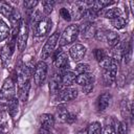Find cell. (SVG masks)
I'll use <instances>...</instances> for the list:
<instances>
[{
	"label": "cell",
	"mask_w": 134,
	"mask_h": 134,
	"mask_svg": "<svg viewBox=\"0 0 134 134\" xmlns=\"http://www.w3.org/2000/svg\"><path fill=\"white\" fill-rule=\"evenodd\" d=\"M132 54V45L131 43H124V50H122V58L125 59V63H129L131 60Z\"/></svg>",
	"instance_id": "cell-25"
},
{
	"label": "cell",
	"mask_w": 134,
	"mask_h": 134,
	"mask_svg": "<svg viewBox=\"0 0 134 134\" xmlns=\"http://www.w3.org/2000/svg\"><path fill=\"white\" fill-rule=\"evenodd\" d=\"M118 40H119V37L116 32L114 31H108V30H105V37H104V41H106L108 43V45L110 46H115L117 43H118Z\"/></svg>",
	"instance_id": "cell-18"
},
{
	"label": "cell",
	"mask_w": 134,
	"mask_h": 134,
	"mask_svg": "<svg viewBox=\"0 0 134 134\" xmlns=\"http://www.w3.org/2000/svg\"><path fill=\"white\" fill-rule=\"evenodd\" d=\"M16 97V89H15V83L12 79H6L2 85V88L0 90V98L5 100H10Z\"/></svg>",
	"instance_id": "cell-5"
},
{
	"label": "cell",
	"mask_w": 134,
	"mask_h": 134,
	"mask_svg": "<svg viewBox=\"0 0 134 134\" xmlns=\"http://www.w3.org/2000/svg\"><path fill=\"white\" fill-rule=\"evenodd\" d=\"M75 82L80 86H86L89 84H93V74L90 72L87 73H81L75 77Z\"/></svg>",
	"instance_id": "cell-15"
},
{
	"label": "cell",
	"mask_w": 134,
	"mask_h": 134,
	"mask_svg": "<svg viewBox=\"0 0 134 134\" xmlns=\"http://www.w3.org/2000/svg\"><path fill=\"white\" fill-rule=\"evenodd\" d=\"M38 3H39L38 1H25V2H24V6H25L28 10H31Z\"/></svg>",
	"instance_id": "cell-35"
},
{
	"label": "cell",
	"mask_w": 134,
	"mask_h": 134,
	"mask_svg": "<svg viewBox=\"0 0 134 134\" xmlns=\"http://www.w3.org/2000/svg\"><path fill=\"white\" fill-rule=\"evenodd\" d=\"M122 50H124V43H117L112 50V54H113V59L116 60L117 62L122 59Z\"/></svg>",
	"instance_id": "cell-23"
},
{
	"label": "cell",
	"mask_w": 134,
	"mask_h": 134,
	"mask_svg": "<svg viewBox=\"0 0 134 134\" xmlns=\"http://www.w3.org/2000/svg\"><path fill=\"white\" fill-rule=\"evenodd\" d=\"M7 111L12 116H15L18 111V98H13L7 103Z\"/></svg>",
	"instance_id": "cell-24"
},
{
	"label": "cell",
	"mask_w": 134,
	"mask_h": 134,
	"mask_svg": "<svg viewBox=\"0 0 134 134\" xmlns=\"http://www.w3.org/2000/svg\"><path fill=\"white\" fill-rule=\"evenodd\" d=\"M15 42H16V39H13L6 43L2 49H1V61L3 64H6L7 62H9L12 55H13V52H14V49H15Z\"/></svg>",
	"instance_id": "cell-7"
},
{
	"label": "cell",
	"mask_w": 134,
	"mask_h": 134,
	"mask_svg": "<svg viewBox=\"0 0 134 134\" xmlns=\"http://www.w3.org/2000/svg\"><path fill=\"white\" fill-rule=\"evenodd\" d=\"M77 96V90L74 88H64L58 93V100L59 102H69L74 99Z\"/></svg>",
	"instance_id": "cell-9"
},
{
	"label": "cell",
	"mask_w": 134,
	"mask_h": 134,
	"mask_svg": "<svg viewBox=\"0 0 134 134\" xmlns=\"http://www.w3.org/2000/svg\"><path fill=\"white\" fill-rule=\"evenodd\" d=\"M51 26H52V22H51L50 18L44 17L32 27L34 28V35L36 37H44L50 31Z\"/></svg>",
	"instance_id": "cell-4"
},
{
	"label": "cell",
	"mask_w": 134,
	"mask_h": 134,
	"mask_svg": "<svg viewBox=\"0 0 134 134\" xmlns=\"http://www.w3.org/2000/svg\"><path fill=\"white\" fill-rule=\"evenodd\" d=\"M75 74L71 71H64L63 75H61V84L62 87H66L72 85L75 82Z\"/></svg>",
	"instance_id": "cell-16"
},
{
	"label": "cell",
	"mask_w": 134,
	"mask_h": 134,
	"mask_svg": "<svg viewBox=\"0 0 134 134\" xmlns=\"http://www.w3.org/2000/svg\"><path fill=\"white\" fill-rule=\"evenodd\" d=\"M60 15H61V17L65 21H70L71 20V13L67 8H65V7H62L60 9Z\"/></svg>",
	"instance_id": "cell-32"
},
{
	"label": "cell",
	"mask_w": 134,
	"mask_h": 134,
	"mask_svg": "<svg viewBox=\"0 0 134 134\" xmlns=\"http://www.w3.org/2000/svg\"><path fill=\"white\" fill-rule=\"evenodd\" d=\"M40 121H41L42 129H45V130H48V131L50 129H52L53 126H54V117H53V115L48 114V113L42 114L41 118H40Z\"/></svg>",
	"instance_id": "cell-13"
},
{
	"label": "cell",
	"mask_w": 134,
	"mask_h": 134,
	"mask_svg": "<svg viewBox=\"0 0 134 134\" xmlns=\"http://www.w3.org/2000/svg\"><path fill=\"white\" fill-rule=\"evenodd\" d=\"M116 79V71L112 70H104L103 72V81L106 86H111Z\"/></svg>",
	"instance_id": "cell-19"
},
{
	"label": "cell",
	"mask_w": 134,
	"mask_h": 134,
	"mask_svg": "<svg viewBox=\"0 0 134 134\" xmlns=\"http://www.w3.org/2000/svg\"><path fill=\"white\" fill-rule=\"evenodd\" d=\"M93 53H94L95 59H96L98 62H100L103 59H105V58L107 57V52L105 51V49H95Z\"/></svg>",
	"instance_id": "cell-30"
},
{
	"label": "cell",
	"mask_w": 134,
	"mask_h": 134,
	"mask_svg": "<svg viewBox=\"0 0 134 134\" xmlns=\"http://www.w3.org/2000/svg\"><path fill=\"white\" fill-rule=\"evenodd\" d=\"M77 134H88V133H87V130H83V131H80Z\"/></svg>",
	"instance_id": "cell-37"
},
{
	"label": "cell",
	"mask_w": 134,
	"mask_h": 134,
	"mask_svg": "<svg viewBox=\"0 0 134 134\" xmlns=\"http://www.w3.org/2000/svg\"><path fill=\"white\" fill-rule=\"evenodd\" d=\"M126 24H127V21H126V19L122 18V17H117V18L111 20V25H112L114 28H116V29H121V28H124V27L126 26Z\"/></svg>",
	"instance_id": "cell-26"
},
{
	"label": "cell",
	"mask_w": 134,
	"mask_h": 134,
	"mask_svg": "<svg viewBox=\"0 0 134 134\" xmlns=\"http://www.w3.org/2000/svg\"><path fill=\"white\" fill-rule=\"evenodd\" d=\"M59 39H60V32L59 31H55L53 32L46 41V43L44 44L43 48H42V52H41V59L42 60H46L47 58H49L52 52L54 51V48L59 42Z\"/></svg>",
	"instance_id": "cell-2"
},
{
	"label": "cell",
	"mask_w": 134,
	"mask_h": 134,
	"mask_svg": "<svg viewBox=\"0 0 134 134\" xmlns=\"http://www.w3.org/2000/svg\"><path fill=\"white\" fill-rule=\"evenodd\" d=\"M40 134H52V133H50L48 130H45V129H41V131H40Z\"/></svg>",
	"instance_id": "cell-36"
},
{
	"label": "cell",
	"mask_w": 134,
	"mask_h": 134,
	"mask_svg": "<svg viewBox=\"0 0 134 134\" xmlns=\"http://www.w3.org/2000/svg\"><path fill=\"white\" fill-rule=\"evenodd\" d=\"M13 12H14V8L6 2H0V14L2 16H4L5 18L9 19L13 15Z\"/></svg>",
	"instance_id": "cell-20"
},
{
	"label": "cell",
	"mask_w": 134,
	"mask_h": 134,
	"mask_svg": "<svg viewBox=\"0 0 134 134\" xmlns=\"http://www.w3.org/2000/svg\"><path fill=\"white\" fill-rule=\"evenodd\" d=\"M69 53L74 62H79L82 59H84L86 54V47L83 46L82 44H75L70 48Z\"/></svg>",
	"instance_id": "cell-10"
},
{
	"label": "cell",
	"mask_w": 134,
	"mask_h": 134,
	"mask_svg": "<svg viewBox=\"0 0 134 134\" xmlns=\"http://www.w3.org/2000/svg\"><path fill=\"white\" fill-rule=\"evenodd\" d=\"M27 38H28V25L25 20L21 19L18 30V40H17V47L19 51H23L25 49Z\"/></svg>",
	"instance_id": "cell-3"
},
{
	"label": "cell",
	"mask_w": 134,
	"mask_h": 134,
	"mask_svg": "<svg viewBox=\"0 0 134 134\" xmlns=\"http://www.w3.org/2000/svg\"><path fill=\"white\" fill-rule=\"evenodd\" d=\"M100 134H115V130L112 126H106L100 131Z\"/></svg>",
	"instance_id": "cell-34"
},
{
	"label": "cell",
	"mask_w": 134,
	"mask_h": 134,
	"mask_svg": "<svg viewBox=\"0 0 134 134\" xmlns=\"http://www.w3.org/2000/svg\"><path fill=\"white\" fill-rule=\"evenodd\" d=\"M99 66L103 68V70H112V71H116L117 67H118V62L116 60H114L113 58H109L106 57L105 59H103L99 62Z\"/></svg>",
	"instance_id": "cell-12"
},
{
	"label": "cell",
	"mask_w": 134,
	"mask_h": 134,
	"mask_svg": "<svg viewBox=\"0 0 134 134\" xmlns=\"http://www.w3.org/2000/svg\"><path fill=\"white\" fill-rule=\"evenodd\" d=\"M110 100H111V95L109 93H103L102 95H99L97 98V104H96L97 110L100 112L105 111L110 105Z\"/></svg>",
	"instance_id": "cell-14"
},
{
	"label": "cell",
	"mask_w": 134,
	"mask_h": 134,
	"mask_svg": "<svg viewBox=\"0 0 134 134\" xmlns=\"http://www.w3.org/2000/svg\"><path fill=\"white\" fill-rule=\"evenodd\" d=\"M95 26L93 23L91 22H86L85 24H83V27H82V35L83 37L85 38H90L92 36H95Z\"/></svg>",
	"instance_id": "cell-17"
},
{
	"label": "cell",
	"mask_w": 134,
	"mask_h": 134,
	"mask_svg": "<svg viewBox=\"0 0 134 134\" xmlns=\"http://www.w3.org/2000/svg\"><path fill=\"white\" fill-rule=\"evenodd\" d=\"M120 15H121V10H120V8H118V7H112V8H108L106 12H105V14H104V16H105V18H108V19H115V18H117V17H120Z\"/></svg>",
	"instance_id": "cell-22"
},
{
	"label": "cell",
	"mask_w": 134,
	"mask_h": 134,
	"mask_svg": "<svg viewBox=\"0 0 134 134\" xmlns=\"http://www.w3.org/2000/svg\"><path fill=\"white\" fill-rule=\"evenodd\" d=\"M49 90L52 94H57L62 90V84H61V74L60 73H53L49 81Z\"/></svg>",
	"instance_id": "cell-11"
},
{
	"label": "cell",
	"mask_w": 134,
	"mask_h": 134,
	"mask_svg": "<svg viewBox=\"0 0 134 134\" xmlns=\"http://www.w3.org/2000/svg\"><path fill=\"white\" fill-rule=\"evenodd\" d=\"M54 66L59 69H63L65 70L68 66H69V62H68V55L66 52L61 51V49H59V51L55 52L54 54Z\"/></svg>",
	"instance_id": "cell-8"
},
{
	"label": "cell",
	"mask_w": 134,
	"mask_h": 134,
	"mask_svg": "<svg viewBox=\"0 0 134 134\" xmlns=\"http://www.w3.org/2000/svg\"><path fill=\"white\" fill-rule=\"evenodd\" d=\"M117 131H115V134H126L127 133V125L125 122H117Z\"/></svg>",
	"instance_id": "cell-33"
},
{
	"label": "cell",
	"mask_w": 134,
	"mask_h": 134,
	"mask_svg": "<svg viewBox=\"0 0 134 134\" xmlns=\"http://www.w3.org/2000/svg\"><path fill=\"white\" fill-rule=\"evenodd\" d=\"M80 34V28L77 25L75 24H72V25H69L67 26L62 36L60 37V40H59V43L61 46H64V45H68V44H71L72 42H74Z\"/></svg>",
	"instance_id": "cell-1"
},
{
	"label": "cell",
	"mask_w": 134,
	"mask_h": 134,
	"mask_svg": "<svg viewBox=\"0 0 134 134\" xmlns=\"http://www.w3.org/2000/svg\"><path fill=\"white\" fill-rule=\"evenodd\" d=\"M89 70H90V67H89L88 64H79L75 67V71L79 74H81V73H87V72H89Z\"/></svg>",
	"instance_id": "cell-31"
},
{
	"label": "cell",
	"mask_w": 134,
	"mask_h": 134,
	"mask_svg": "<svg viewBox=\"0 0 134 134\" xmlns=\"http://www.w3.org/2000/svg\"><path fill=\"white\" fill-rule=\"evenodd\" d=\"M46 75H47V65L43 61L38 62L37 65L35 66V72H34V81H35V83L38 86L42 85V83L44 82Z\"/></svg>",
	"instance_id": "cell-6"
},
{
	"label": "cell",
	"mask_w": 134,
	"mask_h": 134,
	"mask_svg": "<svg viewBox=\"0 0 134 134\" xmlns=\"http://www.w3.org/2000/svg\"><path fill=\"white\" fill-rule=\"evenodd\" d=\"M9 26L3 20H0V42L4 41L9 36Z\"/></svg>",
	"instance_id": "cell-21"
},
{
	"label": "cell",
	"mask_w": 134,
	"mask_h": 134,
	"mask_svg": "<svg viewBox=\"0 0 134 134\" xmlns=\"http://www.w3.org/2000/svg\"><path fill=\"white\" fill-rule=\"evenodd\" d=\"M54 4H55V2L52 1V0H48V1H43V2H42L43 10H44L45 15H49V14L52 12V9H53V7H54Z\"/></svg>",
	"instance_id": "cell-27"
},
{
	"label": "cell",
	"mask_w": 134,
	"mask_h": 134,
	"mask_svg": "<svg viewBox=\"0 0 134 134\" xmlns=\"http://www.w3.org/2000/svg\"><path fill=\"white\" fill-rule=\"evenodd\" d=\"M100 125L98 122H92L87 130L88 134H100Z\"/></svg>",
	"instance_id": "cell-28"
},
{
	"label": "cell",
	"mask_w": 134,
	"mask_h": 134,
	"mask_svg": "<svg viewBox=\"0 0 134 134\" xmlns=\"http://www.w3.org/2000/svg\"><path fill=\"white\" fill-rule=\"evenodd\" d=\"M58 114H59V117H60V119H61V120L66 121V122L68 121V118H69L70 112H68L66 108H64V107L60 108V109L58 110Z\"/></svg>",
	"instance_id": "cell-29"
}]
</instances>
